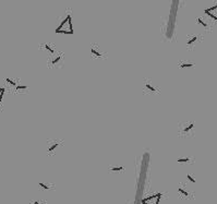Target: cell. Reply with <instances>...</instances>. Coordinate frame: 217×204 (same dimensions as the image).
<instances>
[{
	"label": "cell",
	"mask_w": 217,
	"mask_h": 204,
	"mask_svg": "<svg viewBox=\"0 0 217 204\" xmlns=\"http://www.w3.org/2000/svg\"><path fill=\"white\" fill-rule=\"evenodd\" d=\"M56 33H59V34H72L73 30H72V21H71V16H68L64 21L57 27Z\"/></svg>",
	"instance_id": "cell-1"
},
{
	"label": "cell",
	"mask_w": 217,
	"mask_h": 204,
	"mask_svg": "<svg viewBox=\"0 0 217 204\" xmlns=\"http://www.w3.org/2000/svg\"><path fill=\"white\" fill-rule=\"evenodd\" d=\"M159 200H161V194L158 193V194L152 195V197H146V199H143L142 203L143 204H158Z\"/></svg>",
	"instance_id": "cell-2"
},
{
	"label": "cell",
	"mask_w": 217,
	"mask_h": 204,
	"mask_svg": "<svg viewBox=\"0 0 217 204\" xmlns=\"http://www.w3.org/2000/svg\"><path fill=\"white\" fill-rule=\"evenodd\" d=\"M205 14H207V16H210L212 19H214L215 21H217V5L214 6V7H212V8L206 9Z\"/></svg>",
	"instance_id": "cell-3"
},
{
	"label": "cell",
	"mask_w": 217,
	"mask_h": 204,
	"mask_svg": "<svg viewBox=\"0 0 217 204\" xmlns=\"http://www.w3.org/2000/svg\"><path fill=\"white\" fill-rule=\"evenodd\" d=\"M178 191H179V193H180V194L184 195V197H189V195H190V193H189V191L184 190V189H183V188H182V187H179Z\"/></svg>",
	"instance_id": "cell-4"
},
{
	"label": "cell",
	"mask_w": 217,
	"mask_h": 204,
	"mask_svg": "<svg viewBox=\"0 0 217 204\" xmlns=\"http://www.w3.org/2000/svg\"><path fill=\"white\" fill-rule=\"evenodd\" d=\"M58 145H59V143H57V142H55L52 145H50L49 148H48V153H52L55 150H56L57 148H58Z\"/></svg>",
	"instance_id": "cell-5"
},
{
	"label": "cell",
	"mask_w": 217,
	"mask_h": 204,
	"mask_svg": "<svg viewBox=\"0 0 217 204\" xmlns=\"http://www.w3.org/2000/svg\"><path fill=\"white\" fill-rule=\"evenodd\" d=\"M38 186L42 187L43 189H45V190H49V189H50V184H45V182H39Z\"/></svg>",
	"instance_id": "cell-6"
},
{
	"label": "cell",
	"mask_w": 217,
	"mask_h": 204,
	"mask_svg": "<svg viewBox=\"0 0 217 204\" xmlns=\"http://www.w3.org/2000/svg\"><path fill=\"white\" fill-rule=\"evenodd\" d=\"M194 66V64H191V62H185V64H180V68L181 69H183V68H190V67H193Z\"/></svg>",
	"instance_id": "cell-7"
},
{
	"label": "cell",
	"mask_w": 217,
	"mask_h": 204,
	"mask_svg": "<svg viewBox=\"0 0 217 204\" xmlns=\"http://www.w3.org/2000/svg\"><path fill=\"white\" fill-rule=\"evenodd\" d=\"M123 169L122 166H119V167H110L109 168V171H121Z\"/></svg>",
	"instance_id": "cell-8"
},
{
	"label": "cell",
	"mask_w": 217,
	"mask_h": 204,
	"mask_svg": "<svg viewBox=\"0 0 217 204\" xmlns=\"http://www.w3.org/2000/svg\"><path fill=\"white\" fill-rule=\"evenodd\" d=\"M193 128H194V123H190V125H189V127L184 128V130H183V132H184V133H187V132H189V131H190V130H192Z\"/></svg>",
	"instance_id": "cell-9"
},
{
	"label": "cell",
	"mask_w": 217,
	"mask_h": 204,
	"mask_svg": "<svg viewBox=\"0 0 217 204\" xmlns=\"http://www.w3.org/2000/svg\"><path fill=\"white\" fill-rule=\"evenodd\" d=\"M197 41V36H193V37H191V39H189L188 43H187V44H188L189 46H191L193 43H195Z\"/></svg>",
	"instance_id": "cell-10"
},
{
	"label": "cell",
	"mask_w": 217,
	"mask_h": 204,
	"mask_svg": "<svg viewBox=\"0 0 217 204\" xmlns=\"http://www.w3.org/2000/svg\"><path fill=\"white\" fill-rule=\"evenodd\" d=\"M197 22H199L200 24H201V25H202V26H203V27H207V23H206V22H204V20H203V19L199 18V19H197Z\"/></svg>",
	"instance_id": "cell-11"
},
{
	"label": "cell",
	"mask_w": 217,
	"mask_h": 204,
	"mask_svg": "<svg viewBox=\"0 0 217 204\" xmlns=\"http://www.w3.org/2000/svg\"><path fill=\"white\" fill-rule=\"evenodd\" d=\"M189 161H190L189 157H184V158H179L178 159L179 163H189Z\"/></svg>",
	"instance_id": "cell-12"
},
{
	"label": "cell",
	"mask_w": 217,
	"mask_h": 204,
	"mask_svg": "<svg viewBox=\"0 0 217 204\" xmlns=\"http://www.w3.org/2000/svg\"><path fill=\"white\" fill-rule=\"evenodd\" d=\"M91 51H92L93 55H95V56H97V57H100V54L95 49V48H92V50H91Z\"/></svg>",
	"instance_id": "cell-13"
},
{
	"label": "cell",
	"mask_w": 217,
	"mask_h": 204,
	"mask_svg": "<svg viewBox=\"0 0 217 204\" xmlns=\"http://www.w3.org/2000/svg\"><path fill=\"white\" fill-rule=\"evenodd\" d=\"M27 86L26 85H19L16 86V91H20V90H26Z\"/></svg>",
	"instance_id": "cell-14"
},
{
	"label": "cell",
	"mask_w": 217,
	"mask_h": 204,
	"mask_svg": "<svg viewBox=\"0 0 217 204\" xmlns=\"http://www.w3.org/2000/svg\"><path fill=\"white\" fill-rule=\"evenodd\" d=\"M3 94H5V89H0V104H1V100H2Z\"/></svg>",
	"instance_id": "cell-15"
},
{
	"label": "cell",
	"mask_w": 217,
	"mask_h": 204,
	"mask_svg": "<svg viewBox=\"0 0 217 204\" xmlns=\"http://www.w3.org/2000/svg\"><path fill=\"white\" fill-rule=\"evenodd\" d=\"M45 48H46V49H47V50H49V51H50V54H54V52H55V50L52 49V48L50 47L49 45H45Z\"/></svg>",
	"instance_id": "cell-16"
},
{
	"label": "cell",
	"mask_w": 217,
	"mask_h": 204,
	"mask_svg": "<svg viewBox=\"0 0 217 204\" xmlns=\"http://www.w3.org/2000/svg\"><path fill=\"white\" fill-rule=\"evenodd\" d=\"M60 59H61V57H60V56H58V57H57V58H55V59L52 60L51 64H56L57 62H58V61H59V60H60Z\"/></svg>",
	"instance_id": "cell-17"
},
{
	"label": "cell",
	"mask_w": 217,
	"mask_h": 204,
	"mask_svg": "<svg viewBox=\"0 0 217 204\" xmlns=\"http://www.w3.org/2000/svg\"><path fill=\"white\" fill-rule=\"evenodd\" d=\"M188 179L190 180V181L192 182V184H195V182H197V181H195V179L192 177V176H191V175H188Z\"/></svg>",
	"instance_id": "cell-18"
},
{
	"label": "cell",
	"mask_w": 217,
	"mask_h": 204,
	"mask_svg": "<svg viewBox=\"0 0 217 204\" xmlns=\"http://www.w3.org/2000/svg\"><path fill=\"white\" fill-rule=\"evenodd\" d=\"M145 86H146V89H148V90H151V91H155V89H154V87H153V86H152V85H149V84L148 83H146V84H145Z\"/></svg>",
	"instance_id": "cell-19"
},
{
	"label": "cell",
	"mask_w": 217,
	"mask_h": 204,
	"mask_svg": "<svg viewBox=\"0 0 217 204\" xmlns=\"http://www.w3.org/2000/svg\"><path fill=\"white\" fill-rule=\"evenodd\" d=\"M6 81H7V82H9V83L10 84H12V85H16V82H13V81H12V80L11 79H9V78H7V79H6Z\"/></svg>",
	"instance_id": "cell-20"
},
{
	"label": "cell",
	"mask_w": 217,
	"mask_h": 204,
	"mask_svg": "<svg viewBox=\"0 0 217 204\" xmlns=\"http://www.w3.org/2000/svg\"><path fill=\"white\" fill-rule=\"evenodd\" d=\"M31 204H45V203H43L42 201H38V200H35V201H33Z\"/></svg>",
	"instance_id": "cell-21"
}]
</instances>
